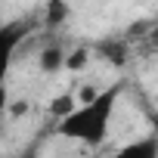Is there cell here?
I'll use <instances>...</instances> for the list:
<instances>
[{
	"mask_svg": "<svg viewBox=\"0 0 158 158\" xmlns=\"http://www.w3.org/2000/svg\"><path fill=\"white\" fill-rule=\"evenodd\" d=\"M121 90H124V84H109V87L96 90L90 99H84L81 106H74L65 118L56 121V136L81 143V146H102L112 130V118H115Z\"/></svg>",
	"mask_w": 158,
	"mask_h": 158,
	"instance_id": "6da1fadb",
	"label": "cell"
},
{
	"mask_svg": "<svg viewBox=\"0 0 158 158\" xmlns=\"http://www.w3.org/2000/svg\"><path fill=\"white\" fill-rule=\"evenodd\" d=\"M34 22L28 19H16V22H6V28L0 31V90L6 84V74H10V65H13V56L19 50V44L31 34Z\"/></svg>",
	"mask_w": 158,
	"mask_h": 158,
	"instance_id": "7a4b0ae2",
	"label": "cell"
},
{
	"mask_svg": "<svg viewBox=\"0 0 158 158\" xmlns=\"http://www.w3.org/2000/svg\"><path fill=\"white\" fill-rule=\"evenodd\" d=\"M112 158H158V133H146L124 143L121 149H115Z\"/></svg>",
	"mask_w": 158,
	"mask_h": 158,
	"instance_id": "3957f363",
	"label": "cell"
},
{
	"mask_svg": "<svg viewBox=\"0 0 158 158\" xmlns=\"http://www.w3.org/2000/svg\"><path fill=\"white\" fill-rule=\"evenodd\" d=\"M65 59H68V53H65L59 44H50V47H44V50H40V56H37V62H40V71H47V74H56L59 68H65Z\"/></svg>",
	"mask_w": 158,
	"mask_h": 158,
	"instance_id": "277c9868",
	"label": "cell"
},
{
	"mask_svg": "<svg viewBox=\"0 0 158 158\" xmlns=\"http://www.w3.org/2000/svg\"><path fill=\"white\" fill-rule=\"evenodd\" d=\"M44 19H47V25H50V28L62 25V22L68 19V3H65V0H50V3H47V13H44Z\"/></svg>",
	"mask_w": 158,
	"mask_h": 158,
	"instance_id": "5b68a950",
	"label": "cell"
},
{
	"mask_svg": "<svg viewBox=\"0 0 158 158\" xmlns=\"http://www.w3.org/2000/svg\"><path fill=\"white\" fill-rule=\"evenodd\" d=\"M71 109H74V99H71V93H62V96L53 102V118L59 121V118H65Z\"/></svg>",
	"mask_w": 158,
	"mask_h": 158,
	"instance_id": "8992f818",
	"label": "cell"
},
{
	"mask_svg": "<svg viewBox=\"0 0 158 158\" xmlns=\"http://www.w3.org/2000/svg\"><path fill=\"white\" fill-rule=\"evenodd\" d=\"M3 109H6V90H0V115H3Z\"/></svg>",
	"mask_w": 158,
	"mask_h": 158,
	"instance_id": "52a82bcc",
	"label": "cell"
},
{
	"mask_svg": "<svg viewBox=\"0 0 158 158\" xmlns=\"http://www.w3.org/2000/svg\"><path fill=\"white\" fill-rule=\"evenodd\" d=\"M6 28V19H3V10H0V31H3Z\"/></svg>",
	"mask_w": 158,
	"mask_h": 158,
	"instance_id": "ba28073f",
	"label": "cell"
},
{
	"mask_svg": "<svg viewBox=\"0 0 158 158\" xmlns=\"http://www.w3.org/2000/svg\"><path fill=\"white\" fill-rule=\"evenodd\" d=\"M22 158H31V155H22Z\"/></svg>",
	"mask_w": 158,
	"mask_h": 158,
	"instance_id": "9c48e42d",
	"label": "cell"
}]
</instances>
